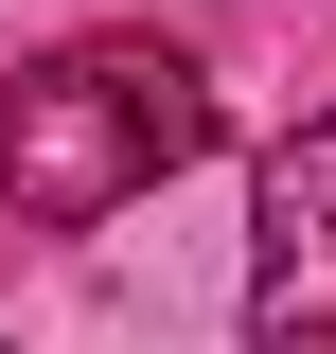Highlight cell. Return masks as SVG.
<instances>
[{
    "instance_id": "1",
    "label": "cell",
    "mask_w": 336,
    "mask_h": 354,
    "mask_svg": "<svg viewBox=\"0 0 336 354\" xmlns=\"http://www.w3.org/2000/svg\"><path fill=\"white\" fill-rule=\"evenodd\" d=\"M212 71L160 36H71L0 88V213L18 230H106L124 195H160L177 160H212Z\"/></svg>"
},
{
    "instance_id": "2",
    "label": "cell",
    "mask_w": 336,
    "mask_h": 354,
    "mask_svg": "<svg viewBox=\"0 0 336 354\" xmlns=\"http://www.w3.org/2000/svg\"><path fill=\"white\" fill-rule=\"evenodd\" d=\"M248 337L265 354L336 337V106L265 160V195H248Z\"/></svg>"
}]
</instances>
